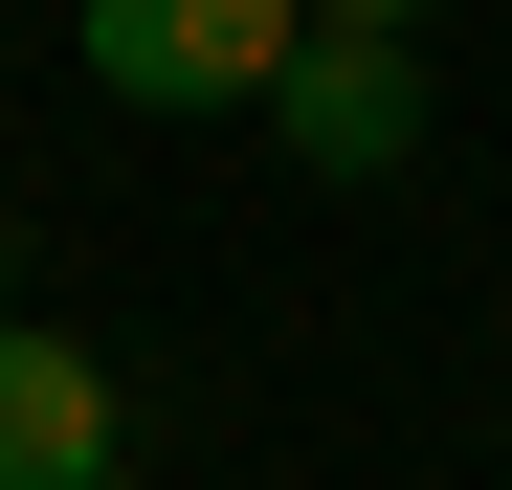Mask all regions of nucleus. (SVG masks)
Masks as SVG:
<instances>
[{"instance_id": "nucleus-2", "label": "nucleus", "mask_w": 512, "mask_h": 490, "mask_svg": "<svg viewBox=\"0 0 512 490\" xmlns=\"http://www.w3.org/2000/svg\"><path fill=\"white\" fill-rule=\"evenodd\" d=\"M268 134L312 156V179H401V156H423V23H401V0H312Z\"/></svg>"}, {"instance_id": "nucleus-3", "label": "nucleus", "mask_w": 512, "mask_h": 490, "mask_svg": "<svg viewBox=\"0 0 512 490\" xmlns=\"http://www.w3.org/2000/svg\"><path fill=\"white\" fill-rule=\"evenodd\" d=\"M112 357L45 335V312H0V490H112Z\"/></svg>"}, {"instance_id": "nucleus-1", "label": "nucleus", "mask_w": 512, "mask_h": 490, "mask_svg": "<svg viewBox=\"0 0 512 490\" xmlns=\"http://www.w3.org/2000/svg\"><path fill=\"white\" fill-rule=\"evenodd\" d=\"M90 90H134V112H268L290 90V45H312V0H90Z\"/></svg>"}]
</instances>
